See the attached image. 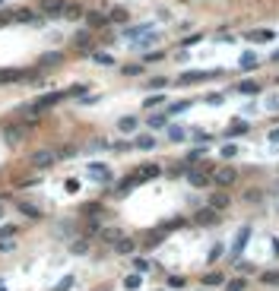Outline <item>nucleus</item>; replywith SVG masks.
<instances>
[{"mask_svg":"<svg viewBox=\"0 0 279 291\" xmlns=\"http://www.w3.org/2000/svg\"><path fill=\"white\" fill-rule=\"evenodd\" d=\"M64 98H70L67 92H48V95H38L29 105V111H48V108H54V105H60Z\"/></svg>","mask_w":279,"mask_h":291,"instance_id":"nucleus-1","label":"nucleus"},{"mask_svg":"<svg viewBox=\"0 0 279 291\" xmlns=\"http://www.w3.org/2000/svg\"><path fill=\"white\" fill-rule=\"evenodd\" d=\"M235 181H238V171H235L232 165H222V168L213 171V184H216V187H225V190H229Z\"/></svg>","mask_w":279,"mask_h":291,"instance_id":"nucleus-2","label":"nucleus"},{"mask_svg":"<svg viewBox=\"0 0 279 291\" xmlns=\"http://www.w3.org/2000/svg\"><path fill=\"white\" fill-rule=\"evenodd\" d=\"M206 206H213L216 212H222V209H229L232 206V193L225 190V187H219V190H213L209 193V200H206Z\"/></svg>","mask_w":279,"mask_h":291,"instance_id":"nucleus-3","label":"nucleus"},{"mask_svg":"<svg viewBox=\"0 0 279 291\" xmlns=\"http://www.w3.org/2000/svg\"><path fill=\"white\" fill-rule=\"evenodd\" d=\"M57 158H60V155H57L54 149H38V152H32L29 161H32L35 168H51V165H57Z\"/></svg>","mask_w":279,"mask_h":291,"instance_id":"nucleus-4","label":"nucleus"},{"mask_svg":"<svg viewBox=\"0 0 279 291\" xmlns=\"http://www.w3.org/2000/svg\"><path fill=\"white\" fill-rule=\"evenodd\" d=\"M86 174H89L92 181H99V184H111V168L105 165V161H92V165L86 168Z\"/></svg>","mask_w":279,"mask_h":291,"instance_id":"nucleus-5","label":"nucleus"},{"mask_svg":"<svg viewBox=\"0 0 279 291\" xmlns=\"http://www.w3.org/2000/svg\"><path fill=\"white\" fill-rule=\"evenodd\" d=\"M38 10L45 13V16H64L67 0H38Z\"/></svg>","mask_w":279,"mask_h":291,"instance_id":"nucleus-6","label":"nucleus"},{"mask_svg":"<svg viewBox=\"0 0 279 291\" xmlns=\"http://www.w3.org/2000/svg\"><path fill=\"white\" fill-rule=\"evenodd\" d=\"M194 221L197 225H219V212H216L213 206H203L194 212Z\"/></svg>","mask_w":279,"mask_h":291,"instance_id":"nucleus-7","label":"nucleus"},{"mask_svg":"<svg viewBox=\"0 0 279 291\" xmlns=\"http://www.w3.org/2000/svg\"><path fill=\"white\" fill-rule=\"evenodd\" d=\"M73 48L76 51H92L95 48V38H92V29H83L73 35Z\"/></svg>","mask_w":279,"mask_h":291,"instance_id":"nucleus-8","label":"nucleus"},{"mask_svg":"<svg viewBox=\"0 0 279 291\" xmlns=\"http://www.w3.org/2000/svg\"><path fill=\"white\" fill-rule=\"evenodd\" d=\"M187 181H190V187H209V184H213V174H209V171L187 168Z\"/></svg>","mask_w":279,"mask_h":291,"instance_id":"nucleus-9","label":"nucleus"},{"mask_svg":"<svg viewBox=\"0 0 279 291\" xmlns=\"http://www.w3.org/2000/svg\"><path fill=\"white\" fill-rule=\"evenodd\" d=\"M248 241H251V228L244 225L241 231H238V237H235V244H232V256L238 260V256L244 253V247H248Z\"/></svg>","mask_w":279,"mask_h":291,"instance_id":"nucleus-10","label":"nucleus"},{"mask_svg":"<svg viewBox=\"0 0 279 291\" xmlns=\"http://www.w3.org/2000/svg\"><path fill=\"white\" fill-rule=\"evenodd\" d=\"M16 212L25 216V218H41V209L35 206V203H29V200H16Z\"/></svg>","mask_w":279,"mask_h":291,"instance_id":"nucleus-11","label":"nucleus"},{"mask_svg":"<svg viewBox=\"0 0 279 291\" xmlns=\"http://www.w3.org/2000/svg\"><path fill=\"white\" fill-rule=\"evenodd\" d=\"M209 76H216V73H203V70H187V73H181V76H178V82H181V85H190V82H203V79H209Z\"/></svg>","mask_w":279,"mask_h":291,"instance_id":"nucleus-12","label":"nucleus"},{"mask_svg":"<svg viewBox=\"0 0 279 291\" xmlns=\"http://www.w3.org/2000/svg\"><path fill=\"white\" fill-rule=\"evenodd\" d=\"M86 25L95 32V29H105L108 25V13H99V10H92V13H86Z\"/></svg>","mask_w":279,"mask_h":291,"instance_id":"nucleus-13","label":"nucleus"},{"mask_svg":"<svg viewBox=\"0 0 279 291\" xmlns=\"http://www.w3.org/2000/svg\"><path fill=\"white\" fill-rule=\"evenodd\" d=\"M248 41H254V45H267V41H273L276 35L270 29H254V32H248V35H244Z\"/></svg>","mask_w":279,"mask_h":291,"instance_id":"nucleus-14","label":"nucleus"},{"mask_svg":"<svg viewBox=\"0 0 279 291\" xmlns=\"http://www.w3.org/2000/svg\"><path fill=\"white\" fill-rule=\"evenodd\" d=\"M115 250H118L121 256H134V253H137V241H134V237H121V241L115 244Z\"/></svg>","mask_w":279,"mask_h":291,"instance_id":"nucleus-15","label":"nucleus"},{"mask_svg":"<svg viewBox=\"0 0 279 291\" xmlns=\"http://www.w3.org/2000/svg\"><path fill=\"white\" fill-rule=\"evenodd\" d=\"M159 174H162V168H159V165H143V168L137 171V181L143 184V181H152V177H159Z\"/></svg>","mask_w":279,"mask_h":291,"instance_id":"nucleus-16","label":"nucleus"},{"mask_svg":"<svg viewBox=\"0 0 279 291\" xmlns=\"http://www.w3.org/2000/svg\"><path fill=\"white\" fill-rule=\"evenodd\" d=\"M121 237H124V234H121V228H102V231H99V241L111 244V247H115V244L121 241Z\"/></svg>","mask_w":279,"mask_h":291,"instance_id":"nucleus-17","label":"nucleus"},{"mask_svg":"<svg viewBox=\"0 0 279 291\" xmlns=\"http://www.w3.org/2000/svg\"><path fill=\"white\" fill-rule=\"evenodd\" d=\"M190 105H194V101H190V98H181V101H171V105L168 108H165V114H184V111H190Z\"/></svg>","mask_w":279,"mask_h":291,"instance_id":"nucleus-18","label":"nucleus"},{"mask_svg":"<svg viewBox=\"0 0 279 291\" xmlns=\"http://www.w3.org/2000/svg\"><path fill=\"white\" fill-rule=\"evenodd\" d=\"M60 61H64V51H48V54H41V57H38V64H41V67H57Z\"/></svg>","mask_w":279,"mask_h":291,"instance_id":"nucleus-19","label":"nucleus"},{"mask_svg":"<svg viewBox=\"0 0 279 291\" xmlns=\"http://www.w3.org/2000/svg\"><path fill=\"white\" fill-rule=\"evenodd\" d=\"M25 76H32V73H22V70H0V85H3V82H19V79H25Z\"/></svg>","mask_w":279,"mask_h":291,"instance_id":"nucleus-20","label":"nucleus"},{"mask_svg":"<svg viewBox=\"0 0 279 291\" xmlns=\"http://www.w3.org/2000/svg\"><path fill=\"white\" fill-rule=\"evenodd\" d=\"M165 130H168V140L171 143H184L187 140V130H184V127H178V124H168Z\"/></svg>","mask_w":279,"mask_h":291,"instance_id":"nucleus-21","label":"nucleus"},{"mask_svg":"<svg viewBox=\"0 0 279 291\" xmlns=\"http://www.w3.org/2000/svg\"><path fill=\"white\" fill-rule=\"evenodd\" d=\"M134 149H143V152L155 149V136H149V133H140V136H137V143H134Z\"/></svg>","mask_w":279,"mask_h":291,"instance_id":"nucleus-22","label":"nucleus"},{"mask_svg":"<svg viewBox=\"0 0 279 291\" xmlns=\"http://www.w3.org/2000/svg\"><path fill=\"white\" fill-rule=\"evenodd\" d=\"M108 22H121V25L130 22V10H124V6H115V10L108 13Z\"/></svg>","mask_w":279,"mask_h":291,"instance_id":"nucleus-23","label":"nucleus"},{"mask_svg":"<svg viewBox=\"0 0 279 291\" xmlns=\"http://www.w3.org/2000/svg\"><path fill=\"white\" fill-rule=\"evenodd\" d=\"M146 32H152L149 22H143V25H127V29H124V38H137V35H146Z\"/></svg>","mask_w":279,"mask_h":291,"instance_id":"nucleus-24","label":"nucleus"},{"mask_svg":"<svg viewBox=\"0 0 279 291\" xmlns=\"http://www.w3.org/2000/svg\"><path fill=\"white\" fill-rule=\"evenodd\" d=\"M235 92H241V95H257V92H260V85H257L254 79H244V82L235 85Z\"/></svg>","mask_w":279,"mask_h":291,"instance_id":"nucleus-25","label":"nucleus"},{"mask_svg":"<svg viewBox=\"0 0 279 291\" xmlns=\"http://www.w3.org/2000/svg\"><path fill=\"white\" fill-rule=\"evenodd\" d=\"M248 130H251L248 121H232V124H229V136H244Z\"/></svg>","mask_w":279,"mask_h":291,"instance_id":"nucleus-26","label":"nucleus"},{"mask_svg":"<svg viewBox=\"0 0 279 291\" xmlns=\"http://www.w3.org/2000/svg\"><path fill=\"white\" fill-rule=\"evenodd\" d=\"M118 127H121V133H134L137 127H140V121H137L134 114H130V117H121V121H118Z\"/></svg>","mask_w":279,"mask_h":291,"instance_id":"nucleus-27","label":"nucleus"},{"mask_svg":"<svg viewBox=\"0 0 279 291\" xmlns=\"http://www.w3.org/2000/svg\"><path fill=\"white\" fill-rule=\"evenodd\" d=\"M92 61L99 64V67H115V57L105 54V51H92Z\"/></svg>","mask_w":279,"mask_h":291,"instance_id":"nucleus-28","label":"nucleus"},{"mask_svg":"<svg viewBox=\"0 0 279 291\" xmlns=\"http://www.w3.org/2000/svg\"><path fill=\"white\" fill-rule=\"evenodd\" d=\"M257 67H260L257 54H251V51H248V54H241V70H257Z\"/></svg>","mask_w":279,"mask_h":291,"instance_id":"nucleus-29","label":"nucleus"},{"mask_svg":"<svg viewBox=\"0 0 279 291\" xmlns=\"http://www.w3.org/2000/svg\"><path fill=\"white\" fill-rule=\"evenodd\" d=\"M152 127V130H162V127H168V114H149V121H146Z\"/></svg>","mask_w":279,"mask_h":291,"instance_id":"nucleus-30","label":"nucleus"},{"mask_svg":"<svg viewBox=\"0 0 279 291\" xmlns=\"http://www.w3.org/2000/svg\"><path fill=\"white\" fill-rule=\"evenodd\" d=\"M130 266H134L140 276H143V272H149V269H152V263L146 260V256H134V263H130Z\"/></svg>","mask_w":279,"mask_h":291,"instance_id":"nucleus-31","label":"nucleus"},{"mask_svg":"<svg viewBox=\"0 0 279 291\" xmlns=\"http://www.w3.org/2000/svg\"><path fill=\"white\" fill-rule=\"evenodd\" d=\"M73 285H76V276H73V272H70V276H64V279H60V282H57V285L51 288V291H70Z\"/></svg>","mask_w":279,"mask_h":291,"instance_id":"nucleus-32","label":"nucleus"},{"mask_svg":"<svg viewBox=\"0 0 279 291\" xmlns=\"http://www.w3.org/2000/svg\"><path fill=\"white\" fill-rule=\"evenodd\" d=\"M70 253H76V256L89 253V241H86V237H80V241H73V244H70Z\"/></svg>","mask_w":279,"mask_h":291,"instance_id":"nucleus-33","label":"nucleus"},{"mask_svg":"<svg viewBox=\"0 0 279 291\" xmlns=\"http://www.w3.org/2000/svg\"><path fill=\"white\" fill-rule=\"evenodd\" d=\"M203 285H209V288H213V285H225L222 272H206V276H203Z\"/></svg>","mask_w":279,"mask_h":291,"instance_id":"nucleus-34","label":"nucleus"},{"mask_svg":"<svg viewBox=\"0 0 279 291\" xmlns=\"http://www.w3.org/2000/svg\"><path fill=\"white\" fill-rule=\"evenodd\" d=\"M143 70H146V64H127V67H121V73H124V76H140Z\"/></svg>","mask_w":279,"mask_h":291,"instance_id":"nucleus-35","label":"nucleus"},{"mask_svg":"<svg viewBox=\"0 0 279 291\" xmlns=\"http://www.w3.org/2000/svg\"><path fill=\"white\" fill-rule=\"evenodd\" d=\"M248 288V279H229L225 282V291H244Z\"/></svg>","mask_w":279,"mask_h":291,"instance_id":"nucleus-36","label":"nucleus"},{"mask_svg":"<svg viewBox=\"0 0 279 291\" xmlns=\"http://www.w3.org/2000/svg\"><path fill=\"white\" fill-rule=\"evenodd\" d=\"M13 19H19V22H35L38 16H35L32 10H13Z\"/></svg>","mask_w":279,"mask_h":291,"instance_id":"nucleus-37","label":"nucleus"},{"mask_svg":"<svg viewBox=\"0 0 279 291\" xmlns=\"http://www.w3.org/2000/svg\"><path fill=\"white\" fill-rule=\"evenodd\" d=\"M140 285H143V279H140V272H134V276H127V279H124V288H127V291H137Z\"/></svg>","mask_w":279,"mask_h":291,"instance_id":"nucleus-38","label":"nucleus"},{"mask_svg":"<svg viewBox=\"0 0 279 291\" xmlns=\"http://www.w3.org/2000/svg\"><path fill=\"white\" fill-rule=\"evenodd\" d=\"M22 127H6V130H3V136H6V140H10V143H16V140H22Z\"/></svg>","mask_w":279,"mask_h":291,"instance_id":"nucleus-39","label":"nucleus"},{"mask_svg":"<svg viewBox=\"0 0 279 291\" xmlns=\"http://www.w3.org/2000/svg\"><path fill=\"white\" fill-rule=\"evenodd\" d=\"M165 85H168V79H165V76H152V79L146 82V89H165Z\"/></svg>","mask_w":279,"mask_h":291,"instance_id":"nucleus-40","label":"nucleus"},{"mask_svg":"<svg viewBox=\"0 0 279 291\" xmlns=\"http://www.w3.org/2000/svg\"><path fill=\"white\" fill-rule=\"evenodd\" d=\"M181 225H187V221L184 218H168V221H162L159 231H171V228H181Z\"/></svg>","mask_w":279,"mask_h":291,"instance_id":"nucleus-41","label":"nucleus"},{"mask_svg":"<svg viewBox=\"0 0 279 291\" xmlns=\"http://www.w3.org/2000/svg\"><path fill=\"white\" fill-rule=\"evenodd\" d=\"M159 105H165V95H149L143 101V108H159Z\"/></svg>","mask_w":279,"mask_h":291,"instance_id":"nucleus-42","label":"nucleus"},{"mask_svg":"<svg viewBox=\"0 0 279 291\" xmlns=\"http://www.w3.org/2000/svg\"><path fill=\"white\" fill-rule=\"evenodd\" d=\"M64 16H67V19H80V16H83V10H80V6H73V3H67Z\"/></svg>","mask_w":279,"mask_h":291,"instance_id":"nucleus-43","label":"nucleus"},{"mask_svg":"<svg viewBox=\"0 0 279 291\" xmlns=\"http://www.w3.org/2000/svg\"><path fill=\"white\" fill-rule=\"evenodd\" d=\"M260 282H264V285H279V272H264Z\"/></svg>","mask_w":279,"mask_h":291,"instance_id":"nucleus-44","label":"nucleus"},{"mask_svg":"<svg viewBox=\"0 0 279 291\" xmlns=\"http://www.w3.org/2000/svg\"><path fill=\"white\" fill-rule=\"evenodd\" d=\"M86 89H89V85H70V89H67V95H73V98H83V95H86Z\"/></svg>","mask_w":279,"mask_h":291,"instance_id":"nucleus-45","label":"nucleus"},{"mask_svg":"<svg viewBox=\"0 0 279 291\" xmlns=\"http://www.w3.org/2000/svg\"><path fill=\"white\" fill-rule=\"evenodd\" d=\"M165 57V51H149V54L143 57V64H155V61H162Z\"/></svg>","mask_w":279,"mask_h":291,"instance_id":"nucleus-46","label":"nucleus"},{"mask_svg":"<svg viewBox=\"0 0 279 291\" xmlns=\"http://www.w3.org/2000/svg\"><path fill=\"white\" fill-rule=\"evenodd\" d=\"M16 231H19L16 225H0V241H3V237H13Z\"/></svg>","mask_w":279,"mask_h":291,"instance_id":"nucleus-47","label":"nucleus"},{"mask_svg":"<svg viewBox=\"0 0 279 291\" xmlns=\"http://www.w3.org/2000/svg\"><path fill=\"white\" fill-rule=\"evenodd\" d=\"M200 158H206V146H200V149H194L187 155V161H200Z\"/></svg>","mask_w":279,"mask_h":291,"instance_id":"nucleus-48","label":"nucleus"},{"mask_svg":"<svg viewBox=\"0 0 279 291\" xmlns=\"http://www.w3.org/2000/svg\"><path fill=\"white\" fill-rule=\"evenodd\" d=\"M184 285H187L184 276H171V279H168V288H184Z\"/></svg>","mask_w":279,"mask_h":291,"instance_id":"nucleus-49","label":"nucleus"},{"mask_svg":"<svg viewBox=\"0 0 279 291\" xmlns=\"http://www.w3.org/2000/svg\"><path fill=\"white\" fill-rule=\"evenodd\" d=\"M235 155H238V146H222V158H235Z\"/></svg>","mask_w":279,"mask_h":291,"instance_id":"nucleus-50","label":"nucleus"},{"mask_svg":"<svg viewBox=\"0 0 279 291\" xmlns=\"http://www.w3.org/2000/svg\"><path fill=\"white\" fill-rule=\"evenodd\" d=\"M64 190L67 193H76V190H80V181H76V177H70V181L64 184Z\"/></svg>","mask_w":279,"mask_h":291,"instance_id":"nucleus-51","label":"nucleus"},{"mask_svg":"<svg viewBox=\"0 0 279 291\" xmlns=\"http://www.w3.org/2000/svg\"><path fill=\"white\" fill-rule=\"evenodd\" d=\"M162 244V231H155V234H149V241H146V247H159Z\"/></svg>","mask_w":279,"mask_h":291,"instance_id":"nucleus-52","label":"nucleus"},{"mask_svg":"<svg viewBox=\"0 0 279 291\" xmlns=\"http://www.w3.org/2000/svg\"><path fill=\"white\" fill-rule=\"evenodd\" d=\"M13 247H16V244L10 241V237H3V241H0V253H10V250H13Z\"/></svg>","mask_w":279,"mask_h":291,"instance_id":"nucleus-53","label":"nucleus"},{"mask_svg":"<svg viewBox=\"0 0 279 291\" xmlns=\"http://www.w3.org/2000/svg\"><path fill=\"white\" fill-rule=\"evenodd\" d=\"M267 108H270V111H279V95H270V98H267Z\"/></svg>","mask_w":279,"mask_h":291,"instance_id":"nucleus-54","label":"nucleus"},{"mask_svg":"<svg viewBox=\"0 0 279 291\" xmlns=\"http://www.w3.org/2000/svg\"><path fill=\"white\" fill-rule=\"evenodd\" d=\"M219 256H222V244H216V247H213V253H209V263H216Z\"/></svg>","mask_w":279,"mask_h":291,"instance_id":"nucleus-55","label":"nucleus"},{"mask_svg":"<svg viewBox=\"0 0 279 291\" xmlns=\"http://www.w3.org/2000/svg\"><path fill=\"white\" fill-rule=\"evenodd\" d=\"M194 140H197V143H209L213 136H209V133H203V130H197V133H194Z\"/></svg>","mask_w":279,"mask_h":291,"instance_id":"nucleus-56","label":"nucleus"},{"mask_svg":"<svg viewBox=\"0 0 279 291\" xmlns=\"http://www.w3.org/2000/svg\"><path fill=\"white\" fill-rule=\"evenodd\" d=\"M238 272H254V263H244V260H241V263H238Z\"/></svg>","mask_w":279,"mask_h":291,"instance_id":"nucleus-57","label":"nucleus"},{"mask_svg":"<svg viewBox=\"0 0 279 291\" xmlns=\"http://www.w3.org/2000/svg\"><path fill=\"white\" fill-rule=\"evenodd\" d=\"M200 38H203V35H190V38H184V41H181V45H184V48H190V45H197Z\"/></svg>","mask_w":279,"mask_h":291,"instance_id":"nucleus-58","label":"nucleus"},{"mask_svg":"<svg viewBox=\"0 0 279 291\" xmlns=\"http://www.w3.org/2000/svg\"><path fill=\"white\" fill-rule=\"evenodd\" d=\"M270 140H273V143H279V130H273V133H270Z\"/></svg>","mask_w":279,"mask_h":291,"instance_id":"nucleus-59","label":"nucleus"},{"mask_svg":"<svg viewBox=\"0 0 279 291\" xmlns=\"http://www.w3.org/2000/svg\"><path fill=\"white\" fill-rule=\"evenodd\" d=\"M273 61H276V64H279V51H276V54H273Z\"/></svg>","mask_w":279,"mask_h":291,"instance_id":"nucleus-60","label":"nucleus"},{"mask_svg":"<svg viewBox=\"0 0 279 291\" xmlns=\"http://www.w3.org/2000/svg\"><path fill=\"white\" fill-rule=\"evenodd\" d=\"M0 291H6V288H3V279H0Z\"/></svg>","mask_w":279,"mask_h":291,"instance_id":"nucleus-61","label":"nucleus"},{"mask_svg":"<svg viewBox=\"0 0 279 291\" xmlns=\"http://www.w3.org/2000/svg\"><path fill=\"white\" fill-rule=\"evenodd\" d=\"M0 216H3V206H0Z\"/></svg>","mask_w":279,"mask_h":291,"instance_id":"nucleus-62","label":"nucleus"}]
</instances>
